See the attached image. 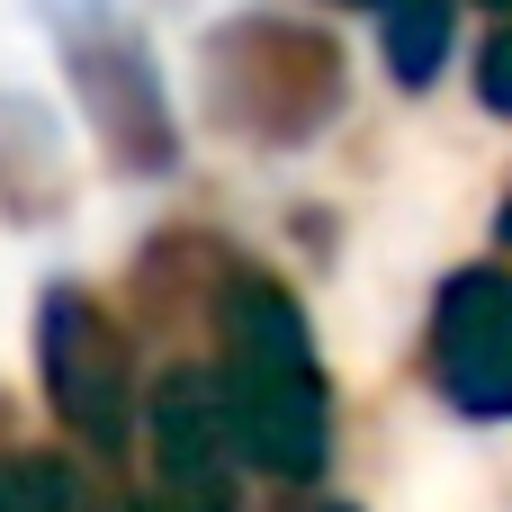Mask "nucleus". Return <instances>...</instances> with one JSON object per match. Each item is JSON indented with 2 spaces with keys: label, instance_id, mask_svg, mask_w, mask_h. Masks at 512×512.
<instances>
[{
  "label": "nucleus",
  "instance_id": "nucleus-1",
  "mask_svg": "<svg viewBox=\"0 0 512 512\" xmlns=\"http://www.w3.org/2000/svg\"><path fill=\"white\" fill-rule=\"evenodd\" d=\"M207 333H216L207 378H216L243 468L270 486H324L342 414H333V369H324V342L297 288L261 261H225L207 297Z\"/></svg>",
  "mask_w": 512,
  "mask_h": 512
},
{
  "label": "nucleus",
  "instance_id": "nucleus-2",
  "mask_svg": "<svg viewBox=\"0 0 512 512\" xmlns=\"http://www.w3.org/2000/svg\"><path fill=\"white\" fill-rule=\"evenodd\" d=\"M198 108L252 153H306L351 108V54L333 27L288 9H243L198 36Z\"/></svg>",
  "mask_w": 512,
  "mask_h": 512
},
{
  "label": "nucleus",
  "instance_id": "nucleus-3",
  "mask_svg": "<svg viewBox=\"0 0 512 512\" xmlns=\"http://www.w3.org/2000/svg\"><path fill=\"white\" fill-rule=\"evenodd\" d=\"M27 342H36V387H45L54 432H63L81 459L117 468V459L144 441V387H153L144 360H135L126 315H117L99 288H81V279H45Z\"/></svg>",
  "mask_w": 512,
  "mask_h": 512
},
{
  "label": "nucleus",
  "instance_id": "nucleus-4",
  "mask_svg": "<svg viewBox=\"0 0 512 512\" xmlns=\"http://www.w3.org/2000/svg\"><path fill=\"white\" fill-rule=\"evenodd\" d=\"M423 387L450 423L504 432L512 423V261H459L423 315Z\"/></svg>",
  "mask_w": 512,
  "mask_h": 512
},
{
  "label": "nucleus",
  "instance_id": "nucleus-5",
  "mask_svg": "<svg viewBox=\"0 0 512 512\" xmlns=\"http://www.w3.org/2000/svg\"><path fill=\"white\" fill-rule=\"evenodd\" d=\"M63 81H72V108H81L90 144L108 153V171H126V180H171V171H180L171 90H162L153 54H144L126 27H81V36H63Z\"/></svg>",
  "mask_w": 512,
  "mask_h": 512
},
{
  "label": "nucleus",
  "instance_id": "nucleus-6",
  "mask_svg": "<svg viewBox=\"0 0 512 512\" xmlns=\"http://www.w3.org/2000/svg\"><path fill=\"white\" fill-rule=\"evenodd\" d=\"M144 459H153V495H171L189 512H243L252 468L234 450V423L216 405L207 360L153 369V387H144Z\"/></svg>",
  "mask_w": 512,
  "mask_h": 512
},
{
  "label": "nucleus",
  "instance_id": "nucleus-7",
  "mask_svg": "<svg viewBox=\"0 0 512 512\" xmlns=\"http://www.w3.org/2000/svg\"><path fill=\"white\" fill-rule=\"evenodd\" d=\"M378 63L405 99H423L459 63V0H387L378 9Z\"/></svg>",
  "mask_w": 512,
  "mask_h": 512
},
{
  "label": "nucleus",
  "instance_id": "nucleus-8",
  "mask_svg": "<svg viewBox=\"0 0 512 512\" xmlns=\"http://www.w3.org/2000/svg\"><path fill=\"white\" fill-rule=\"evenodd\" d=\"M468 81H477V108L512 126V18H495V27L477 36V54H468Z\"/></svg>",
  "mask_w": 512,
  "mask_h": 512
},
{
  "label": "nucleus",
  "instance_id": "nucleus-9",
  "mask_svg": "<svg viewBox=\"0 0 512 512\" xmlns=\"http://www.w3.org/2000/svg\"><path fill=\"white\" fill-rule=\"evenodd\" d=\"M261 512H369V504H351V495H333V486H279Z\"/></svg>",
  "mask_w": 512,
  "mask_h": 512
},
{
  "label": "nucleus",
  "instance_id": "nucleus-10",
  "mask_svg": "<svg viewBox=\"0 0 512 512\" xmlns=\"http://www.w3.org/2000/svg\"><path fill=\"white\" fill-rule=\"evenodd\" d=\"M495 252L512 261V180H504V198H495Z\"/></svg>",
  "mask_w": 512,
  "mask_h": 512
},
{
  "label": "nucleus",
  "instance_id": "nucleus-11",
  "mask_svg": "<svg viewBox=\"0 0 512 512\" xmlns=\"http://www.w3.org/2000/svg\"><path fill=\"white\" fill-rule=\"evenodd\" d=\"M117 512H189V504H171V495H126Z\"/></svg>",
  "mask_w": 512,
  "mask_h": 512
},
{
  "label": "nucleus",
  "instance_id": "nucleus-12",
  "mask_svg": "<svg viewBox=\"0 0 512 512\" xmlns=\"http://www.w3.org/2000/svg\"><path fill=\"white\" fill-rule=\"evenodd\" d=\"M468 9H486V18H512V0H468Z\"/></svg>",
  "mask_w": 512,
  "mask_h": 512
},
{
  "label": "nucleus",
  "instance_id": "nucleus-13",
  "mask_svg": "<svg viewBox=\"0 0 512 512\" xmlns=\"http://www.w3.org/2000/svg\"><path fill=\"white\" fill-rule=\"evenodd\" d=\"M324 9H387V0H324Z\"/></svg>",
  "mask_w": 512,
  "mask_h": 512
}]
</instances>
